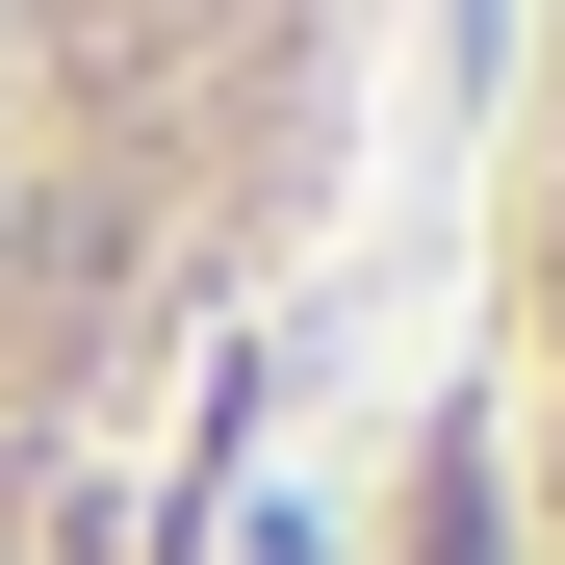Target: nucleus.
Here are the masks:
<instances>
[{
  "label": "nucleus",
  "instance_id": "f257e3e1",
  "mask_svg": "<svg viewBox=\"0 0 565 565\" xmlns=\"http://www.w3.org/2000/svg\"><path fill=\"white\" fill-rule=\"evenodd\" d=\"M309 104L334 52L282 26H0V565H154L104 412L206 360L232 206L282 180Z\"/></svg>",
  "mask_w": 565,
  "mask_h": 565
}]
</instances>
